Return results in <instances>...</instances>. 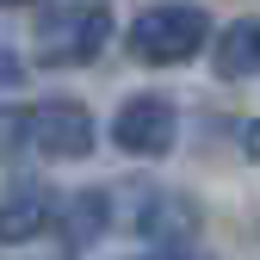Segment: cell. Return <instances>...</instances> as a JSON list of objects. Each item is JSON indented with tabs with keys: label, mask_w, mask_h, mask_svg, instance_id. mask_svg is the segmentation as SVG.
Returning a JSON list of instances; mask_svg holds the SVG:
<instances>
[{
	"label": "cell",
	"mask_w": 260,
	"mask_h": 260,
	"mask_svg": "<svg viewBox=\"0 0 260 260\" xmlns=\"http://www.w3.org/2000/svg\"><path fill=\"white\" fill-rule=\"evenodd\" d=\"M211 38V13L192 7V0H161V7L137 13L130 25V56L149 62V69H174V62H192Z\"/></svg>",
	"instance_id": "1"
},
{
	"label": "cell",
	"mask_w": 260,
	"mask_h": 260,
	"mask_svg": "<svg viewBox=\"0 0 260 260\" xmlns=\"http://www.w3.org/2000/svg\"><path fill=\"white\" fill-rule=\"evenodd\" d=\"M112 44V7L100 0H69V7L38 13V62L44 69H87Z\"/></svg>",
	"instance_id": "2"
},
{
	"label": "cell",
	"mask_w": 260,
	"mask_h": 260,
	"mask_svg": "<svg viewBox=\"0 0 260 260\" xmlns=\"http://www.w3.org/2000/svg\"><path fill=\"white\" fill-rule=\"evenodd\" d=\"M180 137V112L174 100H161V93H137V100H124L118 118H112V143L124 155H137V161H161L174 149Z\"/></svg>",
	"instance_id": "3"
},
{
	"label": "cell",
	"mask_w": 260,
	"mask_h": 260,
	"mask_svg": "<svg viewBox=\"0 0 260 260\" xmlns=\"http://www.w3.org/2000/svg\"><path fill=\"white\" fill-rule=\"evenodd\" d=\"M93 118H87V106H75V100H50V106H31V149L38 155H50V161H81V155H93Z\"/></svg>",
	"instance_id": "4"
},
{
	"label": "cell",
	"mask_w": 260,
	"mask_h": 260,
	"mask_svg": "<svg viewBox=\"0 0 260 260\" xmlns=\"http://www.w3.org/2000/svg\"><path fill=\"white\" fill-rule=\"evenodd\" d=\"M56 223V192L44 186H19L0 199V242H38Z\"/></svg>",
	"instance_id": "5"
},
{
	"label": "cell",
	"mask_w": 260,
	"mask_h": 260,
	"mask_svg": "<svg viewBox=\"0 0 260 260\" xmlns=\"http://www.w3.org/2000/svg\"><path fill=\"white\" fill-rule=\"evenodd\" d=\"M137 230L161 248H180L186 236H199V211H192L186 199H174V192H143L137 205Z\"/></svg>",
	"instance_id": "6"
},
{
	"label": "cell",
	"mask_w": 260,
	"mask_h": 260,
	"mask_svg": "<svg viewBox=\"0 0 260 260\" xmlns=\"http://www.w3.org/2000/svg\"><path fill=\"white\" fill-rule=\"evenodd\" d=\"M217 75H223V81L260 75V19H236V25L217 38Z\"/></svg>",
	"instance_id": "7"
},
{
	"label": "cell",
	"mask_w": 260,
	"mask_h": 260,
	"mask_svg": "<svg viewBox=\"0 0 260 260\" xmlns=\"http://www.w3.org/2000/svg\"><path fill=\"white\" fill-rule=\"evenodd\" d=\"M106 199H100V192H87V199H75L69 211H62V217H69V242H93V236H100L106 230Z\"/></svg>",
	"instance_id": "8"
},
{
	"label": "cell",
	"mask_w": 260,
	"mask_h": 260,
	"mask_svg": "<svg viewBox=\"0 0 260 260\" xmlns=\"http://www.w3.org/2000/svg\"><path fill=\"white\" fill-rule=\"evenodd\" d=\"M19 149H31V112L0 106V161H13Z\"/></svg>",
	"instance_id": "9"
},
{
	"label": "cell",
	"mask_w": 260,
	"mask_h": 260,
	"mask_svg": "<svg viewBox=\"0 0 260 260\" xmlns=\"http://www.w3.org/2000/svg\"><path fill=\"white\" fill-rule=\"evenodd\" d=\"M0 87H19V56L0 44Z\"/></svg>",
	"instance_id": "10"
},
{
	"label": "cell",
	"mask_w": 260,
	"mask_h": 260,
	"mask_svg": "<svg viewBox=\"0 0 260 260\" xmlns=\"http://www.w3.org/2000/svg\"><path fill=\"white\" fill-rule=\"evenodd\" d=\"M149 260H199V254H180V248H161V254H149Z\"/></svg>",
	"instance_id": "11"
},
{
	"label": "cell",
	"mask_w": 260,
	"mask_h": 260,
	"mask_svg": "<svg viewBox=\"0 0 260 260\" xmlns=\"http://www.w3.org/2000/svg\"><path fill=\"white\" fill-rule=\"evenodd\" d=\"M0 7H25V0H0Z\"/></svg>",
	"instance_id": "12"
}]
</instances>
